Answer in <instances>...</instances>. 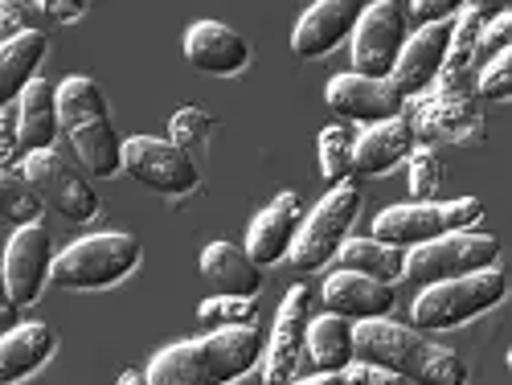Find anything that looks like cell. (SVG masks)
Returning <instances> with one entry per match:
<instances>
[{
    "mask_svg": "<svg viewBox=\"0 0 512 385\" xmlns=\"http://www.w3.org/2000/svg\"><path fill=\"white\" fill-rule=\"evenodd\" d=\"M263 361L259 328H218L152 357L148 385H230Z\"/></svg>",
    "mask_w": 512,
    "mask_h": 385,
    "instance_id": "1",
    "label": "cell"
},
{
    "mask_svg": "<svg viewBox=\"0 0 512 385\" xmlns=\"http://www.w3.org/2000/svg\"><path fill=\"white\" fill-rule=\"evenodd\" d=\"M353 353L365 365H377L402 381L418 385H467V365L451 353L431 345L418 328L394 320H361L353 324Z\"/></svg>",
    "mask_w": 512,
    "mask_h": 385,
    "instance_id": "2",
    "label": "cell"
},
{
    "mask_svg": "<svg viewBox=\"0 0 512 385\" xmlns=\"http://www.w3.org/2000/svg\"><path fill=\"white\" fill-rule=\"evenodd\" d=\"M58 127L70 136L82 168L91 177H115L123 168V140L115 136L107 99L91 78L74 74L58 87Z\"/></svg>",
    "mask_w": 512,
    "mask_h": 385,
    "instance_id": "3",
    "label": "cell"
},
{
    "mask_svg": "<svg viewBox=\"0 0 512 385\" xmlns=\"http://www.w3.org/2000/svg\"><path fill=\"white\" fill-rule=\"evenodd\" d=\"M504 271L488 267L463 279H447L435 287H422V295L414 299L410 320L418 332H443V328H459L467 320H476L484 312H492L504 299Z\"/></svg>",
    "mask_w": 512,
    "mask_h": 385,
    "instance_id": "4",
    "label": "cell"
},
{
    "mask_svg": "<svg viewBox=\"0 0 512 385\" xmlns=\"http://www.w3.org/2000/svg\"><path fill=\"white\" fill-rule=\"evenodd\" d=\"M136 267H140V242L132 234L111 230V234H91L66 246L50 267V279L54 287H66V291H95L127 279Z\"/></svg>",
    "mask_w": 512,
    "mask_h": 385,
    "instance_id": "5",
    "label": "cell"
},
{
    "mask_svg": "<svg viewBox=\"0 0 512 385\" xmlns=\"http://www.w3.org/2000/svg\"><path fill=\"white\" fill-rule=\"evenodd\" d=\"M476 222H484V205L476 197H459V201H431V205H394L386 213H377L373 222V242H386L398 250H414L426 246L443 234H459V230H476Z\"/></svg>",
    "mask_w": 512,
    "mask_h": 385,
    "instance_id": "6",
    "label": "cell"
},
{
    "mask_svg": "<svg viewBox=\"0 0 512 385\" xmlns=\"http://www.w3.org/2000/svg\"><path fill=\"white\" fill-rule=\"evenodd\" d=\"M496 254H500V242L484 230L443 234V238L426 242V246L406 250L402 279H410L414 287H435V283H447V279H463V275L496 267Z\"/></svg>",
    "mask_w": 512,
    "mask_h": 385,
    "instance_id": "7",
    "label": "cell"
},
{
    "mask_svg": "<svg viewBox=\"0 0 512 385\" xmlns=\"http://www.w3.org/2000/svg\"><path fill=\"white\" fill-rule=\"evenodd\" d=\"M357 209H361V189L353 181L328 189V197L308 213L300 222V234L291 242V267L295 271H316L328 259H336V250L349 242V230L357 222Z\"/></svg>",
    "mask_w": 512,
    "mask_h": 385,
    "instance_id": "8",
    "label": "cell"
},
{
    "mask_svg": "<svg viewBox=\"0 0 512 385\" xmlns=\"http://www.w3.org/2000/svg\"><path fill=\"white\" fill-rule=\"evenodd\" d=\"M406 37H410V21H406V9L398 0L361 5V17L353 25V74L390 78Z\"/></svg>",
    "mask_w": 512,
    "mask_h": 385,
    "instance_id": "9",
    "label": "cell"
},
{
    "mask_svg": "<svg viewBox=\"0 0 512 385\" xmlns=\"http://www.w3.org/2000/svg\"><path fill=\"white\" fill-rule=\"evenodd\" d=\"M25 181L33 185V193L41 197V205L58 209L66 222H91L99 213V193L87 185V177L78 173V168L58 156L54 148L46 152H29L25 164H21Z\"/></svg>",
    "mask_w": 512,
    "mask_h": 385,
    "instance_id": "10",
    "label": "cell"
},
{
    "mask_svg": "<svg viewBox=\"0 0 512 385\" xmlns=\"http://www.w3.org/2000/svg\"><path fill=\"white\" fill-rule=\"evenodd\" d=\"M123 173L144 189L156 193H189L197 189V164L189 152H181L168 140L152 136H132L123 140Z\"/></svg>",
    "mask_w": 512,
    "mask_h": 385,
    "instance_id": "11",
    "label": "cell"
},
{
    "mask_svg": "<svg viewBox=\"0 0 512 385\" xmlns=\"http://www.w3.org/2000/svg\"><path fill=\"white\" fill-rule=\"evenodd\" d=\"M54 267V242L46 226H17V234L5 246V259H0V271H5V291L17 308H29L46 291Z\"/></svg>",
    "mask_w": 512,
    "mask_h": 385,
    "instance_id": "12",
    "label": "cell"
},
{
    "mask_svg": "<svg viewBox=\"0 0 512 385\" xmlns=\"http://www.w3.org/2000/svg\"><path fill=\"white\" fill-rule=\"evenodd\" d=\"M312 304L316 291L312 287H291V295L283 299L279 320L271 328L267 353H263V381L267 385H291L295 373H300V357H304V336L312 324Z\"/></svg>",
    "mask_w": 512,
    "mask_h": 385,
    "instance_id": "13",
    "label": "cell"
},
{
    "mask_svg": "<svg viewBox=\"0 0 512 385\" xmlns=\"http://www.w3.org/2000/svg\"><path fill=\"white\" fill-rule=\"evenodd\" d=\"M328 107L340 119L353 123H390L406 115V99L398 95V87L390 78H361V74H336L324 91Z\"/></svg>",
    "mask_w": 512,
    "mask_h": 385,
    "instance_id": "14",
    "label": "cell"
},
{
    "mask_svg": "<svg viewBox=\"0 0 512 385\" xmlns=\"http://www.w3.org/2000/svg\"><path fill=\"white\" fill-rule=\"evenodd\" d=\"M447 46H451V21L422 25L406 37V46L394 62V74H390V82L398 87L402 99H414L431 87V82H439V70L447 62Z\"/></svg>",
    "mask_w": 512,
    "mask_h": 385,
    "instance_id": "15",
    "label": "cell"
},
{
    "mask_svg": "<svg viewBox=\"0 0 512 385\" xmlns=\"http://www.w3.org/2000/svg\"><path fill=\"white\" fill-rule=\"evenodd\" d=\"M320 299L328 316H340V320H386L394 312V287L390 283H373L365 275H353V271H332L320 287Z\"/></svg>",
    "mask_w": 512,
    "mask_h": 385,
    "instance_id": "16",
    "label": "cell"
},
{
    "mask_svg": "<svg viewBox=\"0 0 512 385\" xmlns=\"http://www.w3.org/2000/svg\"><path fill=\"white\" fill-rule=\"evenodd\" d=\"M361 17V5L353 0H316V5L300 17L291 33V54L295 58H324L340 41L353 37V25Z\"/></svg>",
    "mask_w": 512,
    "mask_h": 385,
    "instance_id": "17",
    "label": "cell"
},
{
    "mask_svg": "<svg viewBox=\"0 0 512 385\" xmlns=\"http://www.w3.org/2000/svg\"><path fill=\"white\" fill-rule=\"evenodd\" d=\"M300 222H304V209H300V197L295 193H279L259 218L250 222V234H246V254L254 267H271L279 259L291 254V242L300 234Z\"/></svg>",
    "mask_w": 512,
    "mask_h": 385,
    "instance_id": "18",
    "label": "cell"
},
{
    "mask_svg": "<svg viewBox=\"0 0 512 385\" xmlns=\"http://www.w3.org/2000/svg\"><path fill=\"white\" fill-rule=\"evenodd\" d=\"M185 58L201 74H238L250 62V41L222 21H197L185 33Z\"/></svg>",
    "mask_w": 512,
    "mask_h": 385,
    "instance_id": "19",
    "label": "cell"
},
{
    "mask_svg": "<svg viewBox=\"0 0 512 385\" xmlns=\"http://www.w3.org/2000/svg\"><path fill=\"white\" fill-rule=\"evenodd\" d=\"M504 13V5H463L459 17L451 21V46H447V62L439 70V82H443V99H459L463 95V78L472 74L476 66V41H480V29Z\"/></svg>",
    "mask_w": 512,
    "mask_h": 385,
    "instance_id": "20",
    "label": "cell"
},
{
    "mask_svg": "<svg viewBox=\"0 0 512 385\" xmlns=\"http://www.w3.org/2000/svg\"><path fill=\"white\" fill-rule=\"evenodd\" d=\"M414 152V127L406 119L373 123L361 140H353V173L361 177H381L394 164H402Z\"/></svg>",
    "mask_w": 512,
    "mask_h": 385,
    "instance_id": "21",
    "label": "cell"
},
{
    "mask_svg": "<svg viewBox=\"0 0 512 385\" xmlns=\"http://www.w3.org/2000/svg\"><path fill=\"white\" fill-rule=\"evenodd\" d=\"M201 275L209 279V287H218V295L254 299L263 291V267H254L250 254L234 242H209L201 250Z\"/></svg>",
    "mask_w": 512,
    "mask_h": 385,
    "instance_id": "22",
    "label": "cell"
},
{
    "mask_svg": "<svg viewBox=\"0 0 512 385\" xmlns=\"http://www.w3.org/2000/svg\"><path fill=\"white\" fill-rule=\"evenodd\" d=\"M17 132H21V148L29 152H46L58 140V87H50L46 78H33L21 91L17 103Z\"/></svg>",
    "mask_w": 512,
    "mask_h": 385,
    "instance_id": "23",
    "label": "cell"
},
{
    "mask_svg": "<svg viewBox=\"0 0 512 385\" xmlns=\"http://www.w3.org/2000/svg\"><path fill=\"white\" fill-rule=\"evenodd\" d=\"M357 361L353 353V324L340 320V316H316L308 324V336H304V357L300 365L316 373H345L349 365Z\"/></svg>",
    "mask_w": 512,
    "mask_h": 385,
    "instance_id": "24",
    "label": "cell"
},
{
    "mask_svg": "<svg viewBox=\"0 0 512 385\" xmlns=\"http://www.w3.org/2000/svg\"><path fill=\"white\" fill-rule=\"evenodd\" d=\"M54 357V332L46 324H17L0 332V385L37 373Z\"/></svg>",
    "mask_w": 512,
    "mask_h": 385,
    "instance_id": "25",
    "label": "cell"
},
{
    "mask_svg": "<svg viewBox=\"0 0 512 385\" xmlns=\"http://www.w3.org/2000/svg\"><path fill=\"white\" fill-rule=\"evenodd\" d=\"M46 58V33H21L0 41V107H13L21 91L37 78V66Z\"/></svg>",
    "mask_w": 512,
    "mask_h": 385,
    "instance_id": "26",
    "label": "cell"
},
{
    "mask_svg": "<svg viewBox=\"0 0 512 385\" xmlns=\"http://www.w3.org/2000/svg\"><path fill=\"white\" fill-rule=\"evenodd\" d=\"M336 259H340V271L365 275L373 283H398L402 267H406V250L373 242V238H349L345 246L336 250Z\"/></svg>",
    "mask_w": 512,
    "mask_h": 385,
    "instance_id": "27",
    "label": "cell"
},
{
    "mask_svg": "<svg viewBox=\"0 0 512 385\" xmlns=\"http://www.w3.org/2000/svg\"><path fill=\"white\" fill-rule=\"evenodd\" d=\"M320 173L332 189L353 181V127L349 123H332L320 132Z\"/></svg>",
    "mask_w": 512,
    "mask_h": 385,
    "instance_id": "28",
    "label": "cell"
},
{
    "mask_svg": "<svg viewBox=\"0 0 512 385\" xmlns=\"http://www.w3.org/2000/svg\"><path fill=\"white\" fill-rule=\"evenodd\" d=\"M41 197L33 193V185L25 181V173H9V168H0V218L5 222H17V226H37L41 218Z\"/></svg>",
    "mask_w": 512,
    "mask_h": 385,
    "instance_id": "29",
    "label": "cell"
},
{
    "mask_svg": "<svg viewBox=\"0 0 512 385\" xmlns=\"http://www.w3.org/2000/svg\"><path fill=\"white\" fill-rule=\"evenodd\" d=\"M197 320L218 332V328H259V304L242 295H213L197 308Z\"/></svg>",
    "mask_w": 512,
    "mask_h": 385,
    "instance_id": "30",
    "label": "cell"
},
{
    "mask_svg": "<svg viewBox=\"0 0 512 385\" xmlns=\"http://www.w3.org/2000/svg\"><path fill=\"white\" fill-rule=\"evenodd\" d=\"M443 189V164L431 148H414L410 152V197L414 205H431Z\"/></svg>",
    "mask_w": 512,
    "mask_h": 385,
    "instance_id": "31",
    "label": "cell"
},
{
    "mask_svg": "<svg viewBox=\"0 0 512 385\" xmlns=\"http://www.w3.org/2000/svg\"><path fill=\"white\" fill-rule=\"evenodd\" d=\"M209 127H213V119L205 111L185 107V111L173 115V123H168V144H177L181 152H193V148H201L209 140Z\"/></svg>",
    "mask_w": 512,
    "mask_h": 385,
    "instance_id": "32",
    "label": "cell"
},
{
    "mask_svg": "<svg viewBox=\"0 0 512 385\" xmlns=\"http://www.w3.org/2000/svg\"><path fill=\"white\" fill-rule=\"evenodd\" d=\"M508 74H512V50H504V54H496L484 70H480V99H488V103H504L508 99Z\"/></svg>",
    "mask_w": 512,
    "mask_h": 385,
    "instance_id": "33",
    "label": "cell"
},
{
    "mask_svg": "<svg viewBox=\"0 0 512 385\" xmlns=\"http://www.w3.org/2000/svg\"><path fill=\"white\" fill-rule=\"evenodd\" d=\"M25 164V148H21V132H17V107H0V168H17Z\"/></svg>",
    "mask_w": 512,
    "mask_h": 385,
    "instance_id": "34",
    "label": "cell"
},
{
    "mask_svg": "<svg viewBox=\"0 0 512 385\" xmlns=\"http://www.w3.org/2000/svg\"><path fill=\"white\" fill-rule=\"evenodd\" d=\"M508 37H512V13H496L484 29H480V41H476V62H492L496 54L508 50Z\"/></svg>",
    "mask_w": 512,
    "mask_h": 385,
    "instance_id": "35",
    "label": "cell"
},
{
    "mask_svg": "<svg viewBox=\"0 0 512 385\" xmlns=\"http://www.w3.org/2000/svg\"><path fill=\"white\" fill-rule=\"evenodd\" d=\"M402 9H406V21H414V25L422 29V25L455 21L463 5H455V0H414V5H402Z\"/></svg>",
    "mask_w": 512,
    "mask_h": 385,
    "instance_id": "36",
    "label": "cell"
},
{
    "mask_svg": "<svg viewBox=\"0 0 512 385\" xmlns=\"http://www.w3.org/2000/svg\"><path fill=\"white\" fill-rule=\"evenodd\" d=\"M340 377H345V385H402V377L377 369V365H365V361H353Z\"/></svg>",
    "mask_w": 512,
    "mask_h": 385,
    "instance_id": "37",
    "label": "cell"
},
{
    "mask_svg": "<svg viewBox=\"0 0 512 385\" xmlns=\"http://www.w3.org/2000/svg\"><path fill=\"white\" fill-rule=\"evenodd\" d=\"M17 320V304H13V299H9V291H5V271H0V328H17L13 324Z\"/></svg>",
    "mask_w": 512,
    "mask_h": 385,
    "instance_id": "38",
    "label": "cell"
},
{
    "mask_svg": "<svg viewBox=\"0 0 512 385\" xmlns=\"http://www.w3.org/2000/svg\"><path fill=\"white\" fill-rule=\"evenodd\" d=\"M291 385H345V377H340V373H316L308 381H291Z\"/></svg>",
    "mask_w": 512,
    "mask_h": 385,
    "instance_id": "39",
    "label": "cell"
},
{
    "mask_svg": "<svg viewBox=\"0 0 512 385\" xmlns=\"http://www.w3.org/2000/svg\"><path fill=\"white\" fill-rule=\"evenodd\" d=\"M119 385H148V381H144V373L127 369V373H119Z\"/></svg>",
    "mask_w": 512,
    "mask_h": 385,
    "instance_id": "40",
    "label": "cell"
}]
</instances>
